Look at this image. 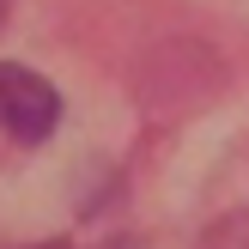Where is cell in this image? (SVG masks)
Listing matches in <instances>:
<instances>
[{
    "label": "cell",
    "instance_id": "obj_2",
    "mask_svg": "<svg viewBox=\"0 0 249 249\" xmlns=\"http://www.w3.org/2000/svg\"><path fill=\"white\" fill-rule=\"evenodd\" d=\"M195 249H249V207H237V213H225L213 231H207Z\"/></svg>",
    "mask_w": 249,
    "mask_h": 249
},
{
    "label": "cell",
    "instance_id": "obj_3",
    "mask_svg": "<svg viewBox=\"0 0 249 249\" xmlns=\"http://www.w3.org/2000/svg\"><path fill=\"white\" fill-rule=\"evenodd\" d=\"M0 18H6V0H0Z\"/></svg>",
    "mask_w": 249,
    "mask_h": 249
},
{
    "label": "cell",
    "instance_id": "obj_1",
    "mask_svg": "<svg viewBox=\"0 0 249 249\" xmlns=\"http://www.w3.org/2000/svg\"><path fill=\"white\" fill-rule=\"evenodd\" d=\"M55 122H61V91L43 73L18 67V61H0V128L18 146H36L55 134Z\"/></svg>",
    "mask_w": 249,
    "mask_h": 249
}]
</instances>
